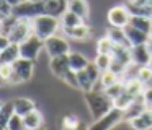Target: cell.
<instances>
[{
	"instance_id": "cell-43",
	"label": "cell",
	"mask_w": 152,
	"mask_h": 130,
	"mask_svg": "<svg viewBox=\"0 0 152 130\" xmlns=\"http://www.w3.org/2000/svg\"><path fill=\"white\" fill-rule=\"evenodd\" d=\"M147 49H149V52H151V55H152V38H149V41H147Z\"/></svg>"
},
{
	"instance_id": "cell-45",
	"label": "cell",
	"mask_w": 152,
	"mask_h": 130,
	"mask_svg": "<svg viewBox=\"0 0 152 130\" xmlns=\"http://www.w3.org/2000/svg\"><path fill=\"white\" fill-rule=\"evenodd\" d=\"M149 67H151V68H152V58H151V62H149Z\"/></svg>"
},
{
	"instance_id": "cell-5",
	"label": "cell",
	"mask_w": 152,
	"mask_h": 130,
	"mask_svg": "<svg viewBox=\"0 0 152 130\" xmlns=\"http://www.w3.org/2000/svg\"><path fill=\"white\" fill-rule=\"evenodd\" d=\"M44 12V0H25L23 3L13 6V15L18 18H36V16L43 15Z\"/></svg>"
},
{
	"instance_id": "cell-32",
	"label": "cell",
	"mask_w": 152,
	"mask_h": 130,
	"mask_svg": "<svg viewBox=\"0 0 152 130\" xmlns=\"http://www.w3.org/2000/svg\"><path fill=\"white\" fill-rule=\"evenodd\" d=\"M80 127V117L77 114H67L62 117V129L67 130H75Z\"/></svg>"
},
{
	"instance_id": "cell-33",
	"label": "cell",
	"mask_w": 152,
	"mask_h": 130,
	"mask_svg": "<svg viewBox=\"0 0 152 130\" xmlns=\"http://www.w3.org/2000/svg\"><path fill=\"white\" fill-rule=\"evenodd\" d=\"M132 101H134V96H132L131 93H128V91L124 90V91H123V93L115 99V107H119V109L124 110L126 107H128L129 104L132 103Z\"/></svg>"
},
{
	"instance_id": "cell-30",
	"label": "cell",
	"mask_w": 152,
	"mask_h": 130,
	"mask_svg": "<svg viewBox=\"0 0 152 130\" xmlns=\"http://www.w3.org/2000/svg\"><path fill=\"white\" fill-rule=\"evenodd\" d=\"M124 81V80H123ZM124 84H126V91L128 93H131L132 96H141L142 93H144V90H145V84L144 83H141V81L137 80V78H131V80H126L124 81Z\"/></svg>"
},
{
	"instance_id": "cell-1",
	"label": "cell",
	"mask_w": 152,
	"mask_h": 130,
	"mask_svg": "<svg viewBox=\"0 0 152 130\" xmlns=\"http://www.w3.org/2000/svg\"><path fill=\"white\" fill-rule=\"evenodd\" d=\"M83 99H85V104H87V107H88L92 120L102 119L106 112H110V110L115 107V101H113L103 90H96V88H93L92 91L83 93Z\"/></svg>"
},
{
	"instance_id": "cell-7",
	"label": "cell",
	"mask_w": 152,
	"mask_h": 130,
	"mask_svg": "<svg viewBox=\"0 0 152 130\" xmlns=\"http://www.w3.org/2000/svg\"><path fill=\"white\" fill-rule=\"evenodd\" d=\"M131 12H129L128 5H115L106 12V21L110 26H118V28H124L131 21Z\"/></svg>"
},
{
	"instance_id": "cell-13",
	"label": "cell",
	"mask_w": 152,
	"mask_h": 130,
	"mask_svg": "<svg viewBox=\"0 0 152 130\" xmlns=\"http://www.w3.org/2000/svg\"><path fill=\"white\" fill-rule=\"evenodd\" d=\"M152 55L149 52L147 46L145 44H141V46H132L131 47V60L134 62L136 65L142 67V65H149Z\"/></svg>"
},
{
	"instance_id": "cell-15",
	"label": "cell",
	"mask_w": 152,
	"mask_h": 130,
	"mask_svg": "<svg viewBox=\"0 0 152 130\" xmlns=\"http://www.w3.org/2000/svg\"><path fill=\"white\" fill-rule=\"evenodd\" d=\"M67 2L69 0H44V12L61 20V16L67 12Z\"/></svg>"
},
{
	"instance_id": "cell-38",
	"label": "cell",
	"mask_w": 152,
	"mask_h": 130,
	"mask_svg": "<svg viewBox=\"0 0 152 130\" xmlns=\"http://www.w3.org/2000/svg\"><path fill=\"white\" fill-rule=\"evenodd\" d=\"M25 129V124H23V117L20 114L15 112L12 116V119L8 120V125H7V130H23Z\"/></svg>"
},
{
	"instance_id": "cell-24",
	"label": "cell",
	"mask_w": 152,
	"mask_h": 130,
	"mask_svg": "<svg viewBox=\"0 0 152 130\" xmlns=\"http://www.w3.org/2000/svg\"><path fill=\"white\" fill-rule=\"evenodd\" d=\"M33 109H36V104L30 98H17L15 99V112L20 114L21 117L26 116L28 112H31Z\"/></svg>"
},
{
	"instance_id": "cell-8",
	"label": "cell",
	"mask_w": 152,
	"mask_h": 130,
	"mask_svg": "<svg viewBox=\"0 0 152 130\" xmlns=\"http://www.w3.org/2000/svg\"><path fill=\"white\" fill-rule=\"evenodd\" d=\"M44 51L48 52V55L51 57H57V55H66L70 52V44L67 39H64L62 36H51V38L44 39Z\"/></svg>"
},
{
	"instance_id": "cell-10",
	"label": "cell",
	"mask_w": 152,
	"mask_h": 130,
	"mask_svg": "<svg viewBox=\"0 0 152 130\" xmlns=\"http://www.w3.org/2000/svg\"><path fill=\"white\" fill-rule=\"evenodd\" d=\"M61 31L64 32L66 38L72 39L75 42H87L93 34V29L87 25V21L79 26H74V28H61Z\"/></svg>"
},
{
	"instance_id": "cell-17",
	"label": "cell",
	"mask_w": 152,
	"mask_h": 130,
	"mask_svg": "<svg viewBox=\"0 0 152 130\" xmlns=\"http://www.w3.org/2000/svg\"><path fill=\"white\" fill-rule=\"evenodd\" d=\"M43 120H44L43 112L38 110V109H33L31 112H28L26 116H23V124H25V129H26V130L41 129V127L44 125Z\"/></svg>"
},
{
	"instance_id": "cell-3",
	"label": "cell",
	"mask_w": 152,
	"mask_h": 130,
	"mask_svg": "<svg viewBox=\"0 0 152 130\" xmlns=\"http://www.w3.org/2000/svg\"><path fill=\"white\" fill-rule=\"evenodd\" d=\"M34 75V60L20 57L13 62V77H12V84L26 83Z\"/></svg>"
},
{
	"instance_id": "cell-9",
	"label": "cell",
	"mask_w": 152,
	"mask_h": 130,
	"mask_svg": "<svg viewBox=\"0 0 152 130\" xmlns=\"http://www.w3.org/2000/svg\"><path fill=\"white\" fill-rule=\"evenodd\" d=\"M31 34H33V21L30 18H20L18 23L15 25V28L12 29V32L8 34V38H10L12 42L20 44L26 38H30Z\"/></svg>"
},
{
	"instance_id": "cell-21",
	"label": "cell",
	"mask_w": 152,
	"mask_h": 130,
	"mask_svg": "<svg viewBox=\"0 0 152 130\" xmlns=\"http://www.w3.org/2000/svg\"><path fill=\"white\" fill-rule=\"evenodd\" d=\"M13 114H15V99L5 101L0 106V127H2V130H7L8 120L12 119Z\"/></svg>"
},
{
	"instance_id": "cell-11",
	"label": "cell",
	"mask_w": 152,
	"mask_h": 130,
	"mask_svg": "<svg viewBox=\"0 0 152 130\" xmlns=\"http://www.w3.org/2000/svg\"><path fill=\"white\" fill-rule=\"evenodd\" d=\"M49 72L54 75L56 78L62 80L66 77V73L70 70V64H69V54L66 55H57V57H51L49 58Z\"/></svg>"
},
{
	"instance_id": "cell-6",
	"label": "cell",
	"mask_w": 152,
	"mask_h": 130,
	"mask_svg": "<svg viewBox=\"0 0 152 130\" xmlns=\"http://www.w3.org/2000/svg\"><path fill=\"white\" fill-rule=\"evenodd\" d=\"M121 122H124V110L119 109V107H113L110 112H106L102 119L98 120H93L92 122V129H103V130H108V129H115L118 127Z\"/></svg>"
},
{
	"instance_id": "cell-46",
	"label": "cell",
	"mask_w": 152,
	"mask_h": 130,
	"mask_svg": "<svg viewBox=\"0 0 152 130\" xmlns=\"http://www.w3.org/2000/svg\"><path fill=\"white\" fill-rule=\"evenodd\" d=\"M149 36H151V38H152V28H151V32H149Z\"/></svg>"
},
{
	"instance_id": "cell-26",
	"label": "cell",
	"mask_w": 152,
	"mask_h": 130,
	"mask_svg": "<svg viewBox=\"0 0 152 130\" xmlns=\"http://www.w3.org/2000/svg\"><path fill=\"white\" fill-rule=\"evenodd\" d=\"M77 80H79V91L82 93H87V91H92L95 88V83L92 81V78L88 77L87 70H79L77 72Z\"/></svg>"
},
{
	"instance_id": "cell-19",
	"label": "cell",
	"mask_w": 152,
	"mask_h": 130,
	"mask_svg": "<svg viewBox=\"0 0 152 130\" xmlns=\"http://www.w3.org/2000/svg\"><path fill=\"white\" fill-rule=\"evenodd\" d=\"M105 32L113 39V42H115L116 46H126V47H131V42H129L128 36H126L124 28H118V26H110V28L106 29Z\"/></svg>"
},
{
	"instance_id": "cell-2",
	"label": "cell",
	"mask_w": 152,
	"mask_h": 130,
	"mask_svg": "<svg viewBox=\"0 0 152 130\" xmlns=\"http://www.w3.org/2000/svg\"><path fill=\"white\" fill-rule=\"evenodd\" d=\"M31 21H33V32L38 38L43 39V41L51 38V36H54L61 29V20L56 18V16L48 15V13H43V15L36 16Z\"/></svg>"
},
{
	"instance_id": "cell-16",
	"label": "cell",
	"mask_w": 152,
	"mask_h": 130,
	"mask_svg": "<svg viewBox=\"0 0 152 130\" xmlns=\"http://www.w3.org/2000/svg\"><path fill=\"white\" fill-rule=\"evenodd\" d=\"M124 31H126V36H128L129 42H131V47H132V46H141V44H147L149 38H151V36H149L147 32L141 31V29L134 28V26H131V25L124 26Z\"/></svg>"
},
{
	"instance_id": "cell-39",
	"label": "cell",
	"mask_w": 152,
	"mask_h": 130,
	"mask_svg": "<svg viewBox=\"0 0 152 130\" xmlns=\"http://www.w3.org/2000/svg\"><path fill=\"white\" fill-rule=\"evenodd\" d=\"M12 15H13V5H10L7 0H0V18H7Z\"/></svg>"
},
{
	"instance_id": "cell-44",
	"label": "cell",
	"mask_w": 152,
	"mask_h": 130,
	"mask_svg": "<svg viewBox=\"0 0 152 130\" xmlns=\"http://www.w3.org/2000/svg\"><path fill=\"white\" fill-rule=\"evenodd\" d=\"M147 86H149V88H152V78H151V81L147 83Z\"/></svg>"
},
{
	"instance_id": "cell-25",
	"label": "cell",
	"mask_w": 152,
	"mask_h": 130,
	"mask_svg": "<svg viewBox=\"0 0 152 130\" xmlns=\"http://www.w3.org/2000/svg\"><path fill=\"white\" fill-rule=\"evenodd\" d=\"M85 23V20H82L79 15H75L74 12L67 10L62 16H61V28H74V26H79Z\"/></svg>"
},
{
	"instance_id": "cell-12",
	"label": "cell",
	"mask_w": 152,
	"mask_h": 130,
	"mask_svg": "<svg viewBox=\"0 0 152 130\" xmlns=\"http://www.w3.org/2000/svg\"><path fill=\"white\" fill-rule=\"evenodd\" d=\"M145 109H147V104H145L144 93H142L141 96H136L134 101H132V103L124 109V122H129V120H132L134 117H137L139 114L144 112Z\"/></svg>"
},
{
	"instance_id": "cell-36",
	"label": "cell",
	"mask_w": 152,
	"mask_h": 130,
	"mask_svg": "<svg viewBox=\"0 0 152 130\" xmlns=\"http://www.w3.org/2000/svg\"><path fill=\"white\" fill-rule=\"evenodd\" d=\"M136 78H137L141 83H144L145 86H147V83L151 81V78H152V68L149 67V65H142V67H139Z\"/></svg>"
},
{
	"instance_id": "cell-37",
	"label": "cell",
	"mask_w": 152,
	"mask_h": 130,
	"mask_svg": "<svg viewBox=\"0 0 152 130\" xmlns=\"http://www.w3.org/2000/svg\"><path fill=\"white\" fill-rule=\"evenodd\" d=\"M85 70H87V73H88V77L92 78V81L93 83H98V80H100V77H102V70L98 68V65L95 64V62H88V65L85 67Z\"/></svg>"
},
{
	"instance_id": "cell-28",
	"label": "cell",
	"mask_w": 152,
	"mask_h": 130,
	"mask_svg": "<svg viewBox=\"0 0 152 130\" xmlns=\"http://www.w3.org/2000/svg\"><path fill=\"white\" fill-rule=\"evenodd\" d=\"M119 80H121V77H119V75H116L115 72H111V70L108 68V70L102 72V77H100V80H98V84H100V88L105 91L108 86L115 84L116 81H119Z\"/></svg>"
},
{
	"instance_id": "cell-41",
	"label": "cell",
	"mask_w": 152,
	"mask_h": 130,
	"mask_svg": "<svg viewBox=\"0 0 152 130\" xmlns=\"http://www.w3.org/2000/svg\"><path fill=\"white\" fill-rule=\"evenodd\" d=\"M10 44H12V41H10L8 36H0V51H4V49L8 47Z\"/></svg>"
},
{
	"instance_id": "cell-40",
	"label": "cell",
	"mask_w": 152,
	"mask_h": 130,
	"mask_svg": "<svg viewBox=\"0 0 152 130\" xmlns=\"http://www.w3.org/2000/svg\"><path fill=\"white\" fill-rule=\"evenodd\" d=\"M144 99H145L147 107H152V88L145 86V90H144Z\"/></svg>"
},
{
	"instance_id": "cell-29",
	"label": "cell",
	"mask_w": 152,
	"mask_h": 130,
	"mask_svg": "<svg viewBox=\"0 0 152 130\" xmlns=\"http://www.w3.org/2000/svg\"><path fill=\"white\" fill-rule=\"evenodd\" d=\"M128 8L131 12V15H137V16H147V18H152V5L147 3V5H136V3L129 2L128 0Z\"/></svg>"
},
{
	"instance_id": "cell-18",
	"label": "cell",
	"mask_w": 152,
	"mask_h": 130,
	"mask_svg": "<svg viewBox=\"0 0 152 130\" xmlns=\"http://www.w3.org/2000/svg\"><path fill=\"white\" fill-rule=\"evenodd\" d=\"M67 10L74 12L85 21L90 18V6L87 3V0H69L67 2Z\"/></svg>"
},
{
	"instance_id": "cell-27",
	"label": "cell",
	"mask_w": 152,
	"mask_h": 130,
	"mask_svg": "<svg viewBox=\"0 0 152 130\" xmlns=\"http://www.w3.org/2000/svg\"><path fill=\"white\" fill-rule=\"evenodd\" d=\"M129 25L149 34V32H151V28H152V18H147V16H137V15H132V16H131V21H129Z\"/></svg>"
},
{
	"instance_id": "cell-14",
	"label": "cell",
	"mask_w": 152,
	"mask_h": 130,
	"mask_svg": "<svg viewBox=\"0 0 152 130\" xmlns=\"http://www.w3.org/2000/svg\"><path fill=\"white\" fill-rule=\"evenodd\" d=\"M129 127L136 130H149L152 129V107H147L142 114H139L137 117H134L132 120H129Z\"/></svg>"
},
{
	"instance_id": "cell-42",
	"label": "cell",
	"mask_w": 152,
	"mask_h": 130,
	"mask_svg": "<svg viewBox=\"0 0 152 130\" xmlns=\"http://www.w3.org/2000/svg\"><path fill=\"white\" fill-rule=\"evenodd\" d=\"M10 5H13V6H17V5H20V3H23L25 0H7Z\"/></svg>"
},
{
	"instance_id": "cell-22",
	"label": "cell",
	"mask_w": 152,
	"mask_h": 130,
	"mask_svg": "<svg viewBox=\"0 0 152 130\" xmlns=\"http://www.w3.org/2000/svg\"><path fill=\"white\" fill-rule=\"evenodd\" d=\"M88 62L90 60L82 54V52H79V51H70L69 52V64H70V68H72V70H75V72L83 70V68L88 65Z\"/></svg>"
},
{
	"instance_id": "cell-31",
	"label": "cell",
	"mask_w": 152,
	"mask_h": 130,
	"mask_svg": "<svg viewBox=\"0 0 152 130\" xmlns=\"http://www.w3.org/2000/svg\"><path fill=\"white\" fill-rule=\"evenodd\" d=\"M18 16L17 15H12L7 16V18H0V34L2 36H8L12 32V29L15 28V25L18 23Z\"/></svg>"
},
{
	"instance_id": "cell-35",
	"label": "cell",
	"mask_w": 152,
	"mask_h": 130,
	"mask_svg": "<svg viewBox=\"0 0 152 130\" xmlns=\"http://www.w3.org/2000/svg\"><path fill=\"white\" fill-rule=\"evenodd\" d=\"M111 60H113L111 54H96V57H95V60H93V62L98 65L100 70L105 72V70H108V68H110Z\"/></svg>"
},
{
	"instance_id": "cell-34",
	"label": "cell",
	"mask_w": 152,
	"mask_h": 130,
	"mask_svg": "<svg viewBox=\"0 0 152 130\" xmlns=\"http://www.w3.org/2000/svg\"><path fill=\"white\" fill-rule=\"evenodd\" d=\"M124 90H126L124 81H123V80H119V81H116L115 84H111V86H108V88H106V90H105V93L108 94V96L111 98L113 101H115L116 98H118V96H119V94H121Z\"/></svg>"
},
{
	"instance_id": "cell-23",
	"label": "cell",
	"mask_w": 152,
	"mask_h": 130,
	"mask_svg": "<svg viewBox=\"0 0 152 130\" xmlns=\"http://www.w3.org/2000/svg\"><path fill=\"white\" fill-rule=\"evenodd\" d=\"M95 49H96V54H113L115 42H113V39L105 32V34H102L98 39H96Z\"/></svg>"
},
{
	"instance_id": "cell-20",
	"label": "cell",
	"mask_w": 152,
	"mask_h": 130,
	"mask_svg": "<svg viewBox=\"0 0 152 130\" xmlns=\"http://www.w3.org/2000/svg\"><path fill=\"white\" fill-rule=\"evenodd\" d=\"M18 58H20V44L17 42H12L8 47L0 51V64H13Z\"/></svg>"
},
{
	"instance_id": "cell-4",
	"label": "cell",
	"mask_w": 152,
	"mask_h": 130,
	"mask_svg": "<svg viewBox=\"0 0 152 130\" xmlns=\"http://www.w3.org/2000/svg\"><path fill=\"white\" fill-rule=\"evenodd\" d=\"M43 49H44V41L33 32L30 38H26L23 42H20V57L36 62L39 58V54Z\"/></svg>"
}]
</instances>
